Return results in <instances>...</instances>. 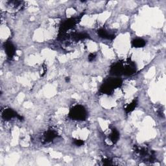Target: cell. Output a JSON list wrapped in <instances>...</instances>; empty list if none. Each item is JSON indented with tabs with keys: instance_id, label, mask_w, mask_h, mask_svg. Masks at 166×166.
I'll return each mask as SVG.
<instances>
[{
	"instance_id": "3957f363",
	"label": "cell",
	"mask_w": 166,
	"mask_h": 166,
	"mask_svg": "<svg viewBox=\"0 0 166 166\" xmlns=\"http://www.w3.org/2000/svg\"><path fill=\"white\" fill-rule=\"evenodd\" d=\"M5 51L7 55V57L9 59L13 58L16 52V49L14 44L10 41L6 42L5 43Z\"/></svg>"
},
{
	"instance_id": "7c38bea8",
	"label": "cell",
	"mask_w": 166,
	"mask_h": 166,
	"mask_svg": "<svg viewBox=\"0 0 166 166\" xmlns=\"http://www.w3.org/2000/svg\"><path fill=\"white\" fill-rule=\"evenodd\" d=\"M96 57V55L95 53H90L88 56V60L90 61L94 60Z\"/></svg>"
},
{
	"instance_id": "8fae6325",
	"label": "cell",
	"mask_w": 166,
	"mask_h": 166,
	"mask_svg": "<svg viewBox=\"0 0 166 166\" xmlns=\"http://www.w3.org/2000/svg\"><path fill=\"white\" fill-rule=\"evenodd\" d=\"M74 144L77 146H81L84 144V141L83 140H75L74 141Z\"/></svg>"
},
{
	"instance_id": "7a4b0ae2",
	"label": "cell",
	"mask_w": 166,
	"mask_h": 166,
	"mask_svg": "<svg viewBox=\"0 0 166 166\" xmlns=\"http://www.w3.org/2000/svg\"><path fill=\"white\" fill-rule=\"evenodd\" d=\"M70 117L74 120H84L87 117V112L83 106L77 105L71 109Z\"/></svg>"
},
{
	"instance_id": "277c9868",
	"label": "cell",
	"mask_w": 166,
	"mask_h": 166,
	"mask_svg": "<svg viewBox=\"0 0 166 166\" xmlns=\"http://www.w3.org/2000/svg\"><path fill=\"white\" fill-rule=\"evenodd\" d=\"M77 23V20L75 18H71V19H68L66 21H64L63 23L62 26H61V30L60 32H62L64 33L66 30H69L71 29L73 26L75 25V23Z\"/></svg>"
},
{
	"instance_id": "30bf717a",
	"label": "cell",
	"mask_w": 166,
	"mask_h": 166,
	"mask_svg": "<svg viewBox=\"0 0 166 166\" xmlns=\"http://www.w3.org/2000/svg\"><path fill=\"white\" fill-rule=\"evenodd\" d=\"M137 105V101L134 100L131 103L127 104V105L125 107V110L127 114L128 113H130L132 111H133L134 109L136 108Z\"/></svg>"
},
{
	"instance_id": "ba28073f",
	"label": "cell",
	"mask_w": 166,
	"mask_h": 166,
	"mask_svg": "<svg viewBox=\"0 0 166 166\" xmlns=\"http://www.w3.org/2000/svg\"><path fill=\"white\" fill-rule=\"evenodd\" d=\"M119 138V134L118 131L115 130V129H113L111 134L110 135V141H111L113 144H115L117 141L118 140Z\"/></svg>"
},
{
	"instance_id": "52a82bcc",
	"label": "cell",
	"mask_w": 166,
	"mask_h": 166,
	"mask_svg": "<svg viewBox=\"0 0 166 166\" xmlns=\"http://www.w3.org/2000/svg\"><path fill=\"white\" fill-rule=\"evenodd\" d=\"M57 132L56 131L54 130H49L44 135V139L46 142H48V141H51L55 138H57Z\"/></svg>"
},
{
	"instance_id": "6da1fadb",
	"label": "cell",
	"mask_w": 166,
	"mask_h": 166,
	"mask_svg": "<svg viewBox=\"0 0 166 166\" xmlns=\"http://www.w3.org/2000/svg\"><path fill=\"white\" fill-rule=\"evenodd\" d=\"M122 84L121 80L119 79L110 78L107 79L101 87L100 91L103 94H110L115 88H118Z\"/></svg>"
},
{
	"instance_id": "4fadbf2b",
	"label": "cell",
	"mask_w": 166,
	"mask_h": 166,
	"mask_svg": "<svg viewBox=\"0 0 166 166\" xmlns=\"http://www.w3.org/2000/svg\"><path fill=\"white\" fill-rule=\"evenodd\" d=\"M66 82H68V81H70V79H69V77H66Z\"/></svg>"
},
{
	"instance_id": "5b68a950",
	"label": "cell",
	"mask_w": 166,
	"mask_h": 166,
	"mask_svg": "<svg viewBox=\"0 0 166 166\" xmlns=\"http://www.w3.org/2000/svg\"><path fill=\"white\" fill-rule=\"evenodd\" d=\"M2 118L5 120H10V119L15 118H18V114H17L13 110H12L11 108H6L2 112Z\"/></svg>"
},
{
	"instance_id": "8992f818",
	"label": "cell",
	"mask_w": 166,
	"mask_h": 166,
	"mask_svg": "<svg viewBox=\"0 0 166 166\" xmlns=\"http://www.w3.org/2000/svg\"><path fill=\"white\" fill-rule=\"evenodd\" d=\"M98 34L100 36L101 38H104V39H108V40H112L115 38V35L110 33L108 30L104 29H101L98 30Z\"/></svg>"
},
{
	"instance_id": "9c48e42d",
	"label": "cell",
	"mask_w": 166,
	"mask_h": 166,
	"mask_svg": "<svg viewBox=\"0 0 166 166\" xmlns=\"http://www.w3.org/2000/svg\"><path fill=\"white\" fill-rule=\"evenodd\" d=\"M132 46L134 47H142L145 46L146 42L141 38H136L132 41Z\"/></svg>"
}]
</instances>
